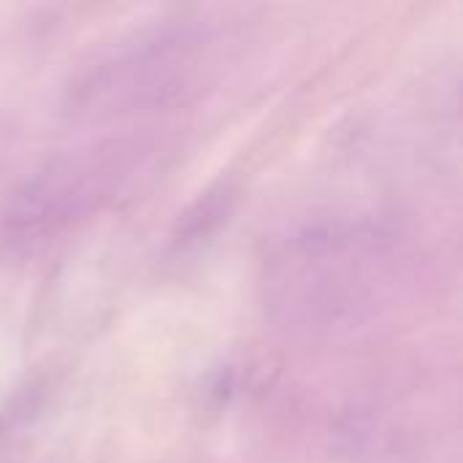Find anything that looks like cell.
Masks as SVG:
<instances>
[{"instance_id":"1","label":"cell","mask_w":463,"mask_h":463,"mask_svg":"<svg viewBox=\"0 0 463 463\" xmlns=\"http://www.w3.org/2000/svg\"><path fill=\"white\" fill-rule=\"evenodd\" d=\"M388 236L366 220H326L290 239L279 307L309 326H336L364 312L377 296V260Z\"/></svg>"},{"instance_id":"2","label":"cell","mask_w":463,"mask_h":463,"mask_svg":"<svg viewBox=\"0 0 463 463\" xmlns=\"http://www.w3.org/2000/svg\"><path fill=\"white\" fill-rule=\"evenodd\" d=\"M209 33L198 19H171L141 30L98 60L71 90L79 114H125L182 100L203 73Z\"/></svg>"},{"instance_id":"3","label":"cell","mask_w":463,"mask_h":463,"mask_svg":"<svg viewBox=\"0 0 463 463\" xmlns=\"http://www.w3.org/2000/svg\"><path fill=\"white\" fill-rule=\"evenodd\" d=\"M136 157L138 149L128 144H100L57 157L16 193L5 217L8 233L33 241L84 220L122 190Z\"/></svg>"}]
</instances>
